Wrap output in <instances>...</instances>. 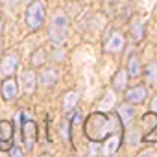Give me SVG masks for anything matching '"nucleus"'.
<instances>
[{
	"label": "nucleus",
	"instance_id": "f257e3e1",
	"mask_svg": "<svg viewBox=\"0 0 157 157\" xmlns=\"http://www.w3.org/2000/svg\"><path fill=\"white\" fill-rule=\"evenodd\" d=\"M118 115L117 117H107L105 111H98L87 117L85 120V135L89 140L94 142H102L105 140V137H109L111 133L117 131V128L120 126L118 122Z\"/></svg>",
	"mask_w": 157,
	"mask_h": 157
},
{
	"label": "nucleus",
	"instance_id": "f03ea898",
	"mask_svg": "<svg viewBox=\"0 0 157 157\" xmlns=\"http://www.w3.org/2000/svg\"><path fill=\"white\" fill-rule=\"evenodd\" d=\"M46 15V6L43 0H33V2L26 8V26L30 32H35L43 26Z\"/></svg>",
	"mask_w": 157,
	"mask_h": 157
},
{
	"label": "nucleus",
	"instance_id": "7ed1b4c3",
	"mask_svg": "<svg viewBox=\"0 0 157 157\" xmlns=\"http://www.w3.org/2000/svg\"><path fill=\"white\" fill-rule=\"evenodd\" d=\"M67 28H68L67 15L63 11H56L54 17H52V22L48 26V35H50L52 43H56V44L63 43L65 37H67Z\"/></svg>",
	"mask_w": 157,
	"mask_h": 157
},
{
	"label": "nucleus",
	"instance_id": "20e7f679",
	"mask_svg": "<svg viewBox=\"0 0 157 157\" xmlns=\"http://www.w3.org/2000/svg\"><path fill=\"white\" fill-rule=\"evenodd\" d=\"M22 117V142H24V150H33L35 142H37V124L33 120H30L24 113Z\"/></svg>",
	"mask_w": 157,
	"mask_h": 157
},
{
	"label": "nucleus",
	"instance_id": "39448f33",
	"mask_svg": "<svg viewBox=\"0 0 157 157\" xmlns=\"http://www.w3.org/2000/svg\"><path fill=\"white\" fill-rule=\"evenodd\" d=\"M19 67V54L17 52H10L2 57V61H0V76H11L15 72V68Z\"/></svg>",
	"mask_w": 157,
	"mask_h": 157
},
{
	"label": "nucleus",
	"instance_id": "423d86ee",
	"mask_svg": "<svg viewBox=\"0 0 157 157\" xmlns=\"http://www.w3.org/2000/svg\"><path fill=\"white\" fill-rule=\"evenodd\" d=\"M15 137V126L10 120H0V150H6L8 144L13 142Z\"/></svg>",
	"mask_w": 157,
	"mask_h": 157
},
{
	"label": "nucleus",
	"instance_id": "0eeeda50",
	"mask_svg": "<svg viewBox=\"0 0 157 157\" xmlns=\"http://www.w3.org/2000/svg\"><path fill=\"white\" fill-rule=\"evenodd\" d=\"M0 91H2L4 100L11 102V100H15V98H17V94H19V82L15 80V78L8 76V78H4V82H2V87H0Z\"/></svg>",
	"mask_w": 157,
	"mask_h": 157
},
{
	"label": "nucleus",
	"instance_id": "6e6552de",
	"mask_svg": "<svg viewBox=\"0 0 157 157\" xmlns=\"http://www.w3.org/2000/svg\"><path fill=\"white\" fill-rule=\"evenodd\" d=\"M21 83H22V91L26 94H32L35 91V87H37V74L32 68L24 70L22 76H21Z\"/></svg>",
	"mask_w": 157,
	"mask_h": 157
},
{
	"label": "nucleus",
	"instance_id": "1a4fd4ad",
	"mask_svg": "<svg viewBox=\"0 0 157 157\" xmlns=\"http://www.w3.org/2000/svg\"><path fill=\"white\" fill-rule=\"evenodd\" d=\"M124 44H126L124 35H122L120 32H115V33L109 37V41L105 43V52H109V54H118V52L124 48Z\"/></svg>",
	"mask_w": 157,
	"mask_h": 157
},
{
	"label": "nucleus",
	"instance_id": "9d476101",
	"mask_svg": "<svg viewBox=\"0 0 157 157\" xmlns=\"http://www.w3.org/2000/svg\"><path fill=\"white\" fill-rule=\"evenodd\" d=\"M120 142H122V135H120V133H111L109 137H105V142H104V148H102L104 153L113 155V153L118 150Z\"/></svg>",
	"mask_w": 157,
	"mask_h": 157
},
{
	"label": "nucleus",
	"instance_id": "9b49d317",
	"mask_svg": "<svg viewBox=\"0 0 157 157\" xmlns=\"http://www.w3.org/2000/svg\"><path fill=\"white\" fill-rule=\"evenodd\" d=\"M129 32H131V35H133L135 41H142V37H144V19L140 15H135L131 19Z\"/></svg>",
	"mask_w": 157,
	"mask_h": 157
},
{
	"label": "nucleus",
	"instance_id": "f8f14e48",
	"mask_svg": "<svg viewBox=\"0 0 157 157\" xmlns=\"http://www.w3.org/2000/svg\"><path fill=\"white\" fill-rule=\"evenodd\" d=\"M57 78H59V74L56 68H43V72L39 76V83L43 87H52L57 82Z\"/></svg>",
	"mask_w": 157,
	"mask_h": 157
},
{
	"label": "nucleus",
	"instance_id": "ddd939ff",
	"mask_svg": "<svg viewBox=\"0 0 157 157\" xmlns=\"http://www.w3.org/2000/svg\"><path fill=\"white\" fill-rule=\"evenodd\" d=\"M144 98H146V89L140 87V85L139 87H133V89H129L126 93V102L128 104H142Z\"/></svg>",
	"mask_w": 157,
	"mask_h": 157
},
{
	"label": "nucleus",
	"instance_id": "4468645a",
	"mask_svg": "<svg viewBox=\"0 0 157 157\" xmlns=\"http://www.w3.org/2000/svg\"><path fill=\"white\" fill-rule=\"evenodd\" d=\"M118 118L122 124H131L135 120V109L131 104H124L118 107Z\"/></svg>",
	"mask_w": 157,
	"mask_h": 157
},
{
	"label": "nucleus",
	"instance_id": "2eb2a0df",
	"mask_svg": "<svg viewBox=\"0 0 157 157\" xmlns=\"http://www.w3.org/2000/svg\"><path fill=\"white\" fill-rule=\"evenodd\" d=\"M142 128L146 129V133H151L157 128V113L155 111H150L142 117Z\"/></svg>",
	"mask_w": 157,
	"mask_h": 157
},
{
	"label": "nucleus",
	"instance_id": "dca6fc26",
	"mask_svg": "<svg viewBox=\"0 0 157 157\" xmlns=\"http://www.w3.org/2000/svg\"><path fill=\"white\" fill-rule=\"evenodd\" d=\"M126 78H128V72L126 70H122V68H118V72H115V76H113V87H115V91H124L126 89Z\"/></svg>",
	"mask_w": 157,
	"mask_h": 157
},
{
	"label": "nucleus",
	"instance_id": "f3484780",
	"mask_svg": "<svg viewBox=\"0 0 157 157\" xmlns=\"http://www.w3.org/2000/svg\"><path fill=\"white\" fill-rule=\"evenodd\" d=\"M76 104H78V93H74V91L67 93V94H65V98H63V111H65V113L74 111Z\"/></svg>",
	"mask_w": 157,
	"mask_h": 157
},
{
	"label": "nucleus",
	"instance_id": "a211bd4d",
	"mask_svg": "<svg viewBox=\"0 0 157 157\" xmlns=\"http://www.w3.org/2000/svg\"><path fill=\"white\" fill-rule=\"evenodd\" d=\"M126 72L131 78H137L140 74V63H139V57L137 56H129V59H128V70Z\"/></svg>",
	"mask_w": 157,
	"mask_h": 157
},
{
	"label": "nucleus",
	"instance_id": "6ab92c4d",
	"mask_svg": "<svg viewBox=\"0 0 157 157\" xmlns=\"http://www.w3.org/2000/svg\"><path fill=\"white\" fill-rule=\"evenodd\" d=\"M144 78L150 85H157V63H151L144 70Z\"/></svg>",
	"mask_w": 157,
	"mask_h": 157
},
{
	"label": "nucleus",
	"instance_id": "aec40b11",
	"mask_svg": "<svg viewBox=\"0 0 157 157\" xmlns=\"http://www.w3.org/2000/svg\"><path fill=\"white\" fill-rule=\"evenodd\" d=\"M115 93H111V91H107L105 93V96H104V100L100 102V111H109L111 107H113V104H115Z\"/></svg>",
	"mask_w": 157,
	"mask_h": 157
},
{
	"label": "nucleus",
	"instance_id": "412c9836",
	"mask_svg": "<svg viewBox=\"0 0 157 157\" xmlns=\"http://www.w3.org/2000/svg\"><path fill=\"white\" fill-rule=\"evenodd\" d=\"M126 142H129L131 146H133V144H139V142H140V131L135 129V128L129 129V131L126 133Z\"/></svg>",
	"mask_w": 157,
	"mask_h": 157
},
{
	"label": "nucleus",
	"instance_id": "4be33fe9",
	"mask_svg": "<svg viewBox=\"0 0 157 157\" xmlns=\"http://www.w3.org/2000/svg\"><path fill=\"white\" fill-rule=\"evenodd\" d=\"M44 57H46V52L44 50H37L32 57V67H41L44 65Z\"/></svg>",
	"mask_w": 157,
	"mask_h": 157
},
{
	"label": "nucleus",
	"instance_id": "5701e85b",
	"mask_svg": "<svg viewBox=\"0 0 157 157\" xmlns=\"http://www.w3.org/2000/svg\"><path fill=\"white\" fill-rule=\"evenodd\" d=\"M8 153L11 157H21V155H24V150L21 146H13V148H8Z\"/></svg>",
	"mask_w": 157,
	"mask_h": 157
},
{
	"label": "nucleus",
	"instance_id": "b1692460",
	"mask_svg": "<svg viewBox=\"0 0 157 157\" xmlns=\"http://www.w3.org/2000/svg\"><path fill=\"white\" fill-rule=\"evenodd\" d=\"M150 111H155V113H157V94L153 96V100H151V104H150Z\"/></svg>",
	"mask_w": 157,
	"mask_h": 157
},
{
	"label": "nucleus",
	"instance_id": "393cba45",
	"mask_svg": "<svg viewBox=\"0 0 157 157\" xmlns=\"http://www.w3.org/2000/svg\"><path fill=\"white\" fill-rule=\"evenodd\" d=\"M105 2H117V0H105Z\"/></svg>",
	"mask_w": 157,
	"mask_h": 157
},
{
	"label": "nucleus",
	"instance_id": "a878e982",
	"mask_svg": "<svg viewBox=\"0 0 157 157\" xmlns=\"http://www.w3.org/2000/svg\"><path fill=\"white\" fill-rule=\"evenodd\" d=\"M0 52H2V43H0Z\"/></svg>",
	"mask_w": 157,
	"mask_h": 157
}]
</instances>
